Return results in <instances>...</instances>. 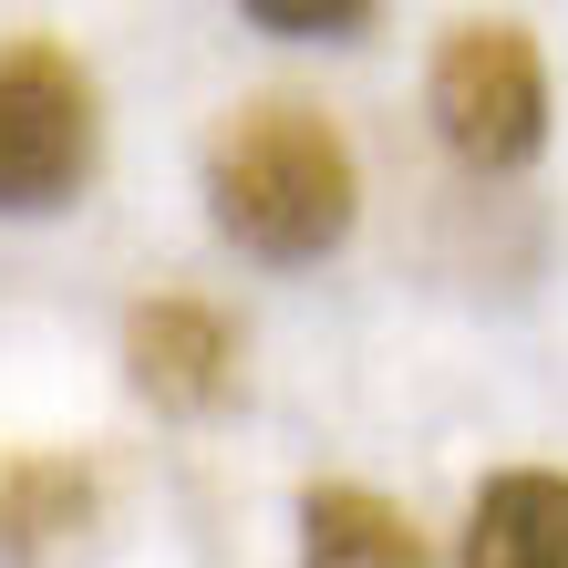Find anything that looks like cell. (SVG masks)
<instances>
[{
	"label": "cell",
	"mask_w": 568,
	"mask_h": 568,
	"mask_svg": "<svg viewBox=\"0 0 568 568\" xmlns=\"http://www.w3.org/2000/svg\"><path fill=\"white\" fill-rule=\"evenodd\" d=\"M93 507H104V476L83 455H42V445H0V558H52L73 548Z\"/></svg>",
	"instance_id": "obj_5"
},
{
	"label": "cell",
	"mask_w": 568,
	"mask_h": 568,
	"mask_svg": "<svg viewBox=\"0 0 568 568\" xmlns=\"http://www.w3.org/2000/svg\"><path fill=\"white\" fill-rule=\"evenodd\" d=\"M424 104H434V135H445L455 165L517 176V165L548 145V62H538V42H527L517 21H455L445 42H434Z\"/></svg>",
	"instance_id": "obj_3"
},
{
	"label": "cell",
	"mask_w": 568,
	"mask_h": 568,
	"mask_svg": "<svg viewBox=\"0 0 568 568\" xmlns=\"http://www.w3.org/2000/svg\"><path fill=\"white\" fill-rule=\"evenodd\" d=\"M300 568H434L424 527L373 486H311L300 496Z\"/></svg>",
	"instance_id": "obj_7"
},
{
	"label": "cell",
	"mask_w": 568,
	"mask_h": 568,
	"mask_svg": "<svg viewBox=\"0 0 568 568\" xmlns=\"http://www.w3.org/2000/svg\"><path fill=\"white\" fill-rule=\"evenodd\" d=\"M93 145H104V114H93L83 62L42 31L0 42V217L73 207L93 176Z\"/></svg>",
	"instance_id": "obj_2"
},
{
	"label": "cell",
	"mask_w": 568,
	"mask_h": 568,
	"mask_svg": "<svg viewBox=\"0 0 568 568\" xmlns=\"http://www.w3.org/2000/svg\"><path fill=\"white\" fill-rule=\"evenodd\" d=\"M207 217L227 248L270 258V270H311L352 239L362 217V165L342 145V124L270 93V104H239L207 135Z\"/></svg>",
	"instance_id": "obj_1"
},
{
	"label": "cell",
	"mask_w": 568,
	"mask_h": 568,
	"mask_svg": "<svg viewBox=\"0 0 568 568\" xmlns=\"http://www.w3.org/2000/svg\"><path fill=\"white\" fill-rule=\"evenodd\" d=\"M465 568H568V476L548 465L486 476L465 517Z\"/></svg>",
	"instance_id": "obj_6"
},
{
	"label": "cell",
	"mask_w": 568,
	"mask_h": 568,
	"mask_svg": "<svg viewBox=\"0 0 568 568\" xmlns=\"http://www.w3.org/2000/svg\"><path fill=\"white\" fill-rule=\"evenodd\" d=\"M124 383H135L155 414L207 424V414L239 404V331H227L207 300H186V290L135 300V321H124Z\"/></svg>",
	"instance_id": "obj_4"
},
{
	"label": "cell",
	"mask_w": 568,
	"mask_h": 568,
	"mask_svg": "<svg viewBox=\"0 0 568 568\" xmlns=\"http://www.w3.org/2000/svg\"><path fill=\"white\" fill-rule=\"evenodd\" d=\"M258 31H280V42H352L362 21H373V0H239Z\"/></svg>",
	"instance_id": "obj_8"
}]
</instances>
